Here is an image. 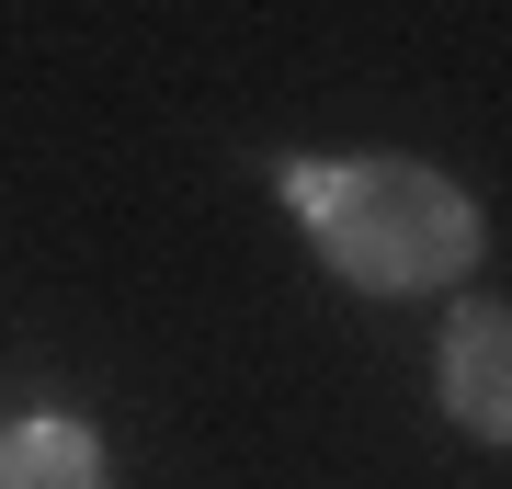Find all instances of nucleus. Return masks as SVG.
<instances>
[{
  "label": "nucleus",
  "mask_w": 512,
  "mask_h": 489,
  "mask_svg": "<svg viewBox=\"0 0 512 489\" xmlns=\"http://www.w3.org/2000/svg\"><path fill=\"white\" fill-rule=\"evenodd\" d=\"M274 194L296 205V228L319 239V262L365 296H444L467 285L490 251V217L421 160H285Z\"/></svg>",
  "instance_id": "nucleus-1"
},
{
  "label": "nucleus",
  "mask_w": 512,
  "mask_h": 489,
  "mask_svg": "<svg viewBox=\"0 0 512 489\" xmlns=\"http://www.w3.org/2000/svg\"><path fill=\"white\" fill-rule=\"evenodd\" d=\"M444 410L478 444H512V308L501 296H456L444 319Z\"/></svg>",
  "instance_id": "nucleus-2"
},
{
  "label": "nucleus",
  "mask_w": 512,
  "mask_h": 489,
  "mask_svg": "<svg viewBox=\"0 0 512 489\" xmlns=\"http://www.w3.org/2000/svg\"><path fill=\"white\" fill-rule=\"evenodd\" d=\"M0 489H103V433L69 410H35L0 433Z\"/></svg>",
  "instance_id": "nucleus-3"
}]
</instances>
